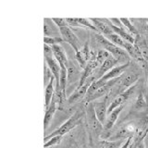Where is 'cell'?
Wrapping results in <instances>:
<instances>
[{
	"instance_id": "1",
	"label": "cell",
	"mask_w": 148,
	"mask_h": 148,
	"mask_svg": "<svg viewBox=\"0 0 148 148\" xmlns=\"http://www.w3.org/2000/svg\"><path fill=\"white\" fill-rule=\"evenodd\" d=\"M94 39L95 41V43L99 46H101L102 49H105L108 51L113 58H115L118 60L120 65L130 62L131 57L129 56L127 51L119 47V46L114 45L113 43H111V42L108 38H106L103 34H94Z\"/></svg>"
},
{
	"instance_id": "2",
	"label": "cell",
	"mask_w": 148,
	"mask_h": 148,
	"mask_svg": "<svg viewBox=\"0 0 148 148\" xmlns=\"http://www.w3.org/2000/svg\"><path fill=\"white\" fill-rule=\"evenodd\" d=\"M80 122V115L78 113L72 115L71 118H69L67 121H65L61 126L58 127L57 130H55L53 132H51L48 135H46L44 138V141L46 142L48 139L52 138L54 136H63L65 134L69 133V132L71 131L72 129L75 128L77 125Z\"/></svg>"
},
{
	"instance_id": "3",
	"label": "cell",
	"mask_w": 148,
	"mask_h": 148,
	"mask_svg": "<svg viewBox=\"0 0 148 148\" xmlns=\"http://www.w3.org/2000/svg\"><path fill=\"white\" fill-rule=\"evenodd\" d=\"M59 31H60V34H61L63 41L71 45V47L75 50V52H78V51L82 47L80 39L78 38V36L74 34L72 30L69 26H64V27L59 28Z\"/></svg>"
},
{
	"instance_id": "4",
	"label": "cell",
	"mask_w": 148,
	"mask_h": 148,
	"mask_svg": "<svg viewBox=\"0 0 148 148\" xmlns=\"http://www.w3.org/2000/svg\"><path fill=\"white\" fill-rule=\"evenodd\" d=\"M95 78L94 77H91L89 78L88 80L86 81V82L84 83L83 85L82 86H77L76 90L74 91L72 94L71 95V96L68 98V103L69 104H74L76 102L81 101L82 99H83L84 97H86L87 95V92L88 89H89L90 85L92 84V82H95Z\"/></svg>"
},
{
	"instance_id": "5",
	"label": "cell",
	"mask_w": 148,
	"mask_h": 148,
	"mask_svg": "<svg viewBox=\"0 0 148 148\" xmlns=\"http://www.w3.org/2000/svg\"><path fill=\"white\" fill-rule=\"evenodd\" d=\"M86 115H87V121L91 129L96 133H100L101 131L103 130L104 125L102 124L98 119L96 117L95 111L94 108V104L90 103L87 106V109H86Z\"/></svg>"
},
{
	"instance_id": "6",
	"label": "cell",
	"mask_w": 148,
	"mask_h": 148,
	"mask_svg": "<svg viewBox=\"0 0 148 148\" xmlns=\"http://www.w3.org/2000/svg\"><path fill=\"white\" fill-rule=\"evenodd\" d=\"M129 66H130V62L125 63V64H121V65H118V66H116L115 68H113L112 69H111V71H109L105 76H103L101 79H99V80H97V81L100 82L101 83L106 84L108 82L115 80V79H117V78L121 76Z\"/></svg>"
},
{
	"instance_id": "7",
	"label": "cell",
	"mask_w": 148,
	"mask_h": 148,
	"mask_svg": "<svg viewBox=\"0 0 148 148\" xmlns=\"http://www.w3.org/2000/svg\"><path fill=\"white\" fill-rule=\"evenodd\" d=\"M89 20L92 21V24L95 25V27L97 29V32L100 34L103 35H108L113 34V30L111 28V21L109 18H91Z\"/></svg>"
},
{
	"instance_id": "8",
	"label": "cell",
	"mask_w": 148,
	"mask_h": 148,
	"mask_svg": "<svg viewBox=\"0 0 148 148\" xmlns=\"http://www.w3.org/2000/svg\"><path fill=\"white\" fill-rule=\"evenodd\" d=\"M94 108L97 119L102 124L105 125L106 118H108V97L106 96L100 101H96L95 103H94Z\"/></svg>"
},
{
	"instance_id": "9",
	"label": "cell",
	"mask_w": 148,
	"mask_h": 148,
	"mask_svg": "<svg viewBox=\"0 0 148 148\" xmlns=\"http://www.w3.org/2000/svg\"><path fill=\"white\" fill-rule=\"evenodd\" d=\"M118 65H120L119 62L115 58H113L112 56H110V57L106 59V61L99 67V69L96 71V72L95 74V81L99 80V79H101L103 76H105L109 71H111L113 68L118 66Z\"/></svg>"
},
{
	"instance_id": "10",
	"label": "cell",
	"mask_w": 148,
	"mask_h": 148,
	"mask_svg": "<svg viewBox=\"0 0 148 148\" xmlns=\"http://www.w3.org/2000/svg\"><path fill=\"white\" fill-rule=\"evenodd\" d=\"M90 55H91V50L89 48L88 43H86L78 52H76L75 57L82 69H84L87 66V64L90 62Z\"/></svg>"
},
{
	"instance_id": "11",
	"label": "cell",
	"mask_w": 148,
	"mask_h": 148,
	"mask_svg": "<svg viewBox=\"0 0 148 148\" xmlns=\"http://www.w3.org/2000/svg\"><path fill=\"white\" fill-rule=\"evenodd\" d=\"M44 34L45 37H61L59 28L56 25L52 18H49L44 20Z\"/></svg>"
},
{
	"instance_id": "12",
	"label": "cell",
	"mask_w": 148,
	"mask_h": 148,
	"mask_svg": "<svg viewBox=\"0 0 148 148\" xmlns=\"http://www.w3.org/2000/svg\"><path fill=\"white\" fill-rule=\"evenodd\" d=\"M67 69H68V85L74 83L75 82H78V80L82 78V72L80 71V69H78L71 61H69L66 65Z\"/></svg>"
},
{
	"instance_id": "13",
	"label": "cell",
	"mask_w": 148,
	"mask_h": 148,
	"mask_svg": "<svg viewBox=\"0 0 148 148\" xmlns=\"http://www.w3.org/2000/svg\"><path fill=\"white\" fill-rule=\"evenodd\" d=\"M55 84H56V80L53 77L50 80V82H48V84L45 86V109L50 106V104L52 103V101L54 99L55 92H56Z\"/></svg>"
},
{
	"instance_id": "14",
	"label": "cell",
	"mask_w": 148,
	"mask_h": 148,
	"mask_svg": "<svg viewBox=\"0 0 148 148\" xmlns=\"http://www.w3.org/2000/svg\"><path fill=\"white\" fill-rule=\"evenodd\" d=\"M123 108H124V105L121 106H119V108H116L110 114L108 115L106 121V123L104 125V130H105V131H110V130L113 128L115 123L117 122V120L119 119V116L120 113H121Z\"/></svg>"
},
{
	"instance_id": "15",
	"label": "cell",
	"mask_w": 148,
	"mask_h": 148,
	"mask_svg": "<svg viewBox=\"0 0 148 148\" xmlns=\"http://www.w3.org/2000/svg\"><path fill=\"white\" fill-rule=\"evenodd\" d=\"M105 37H106V38H108L111 42V43H113L114 45H116L120 48L126 50L127 52L130 49H131V47L132 46V44L128 43L127 41H125L124 39H122L121 37H120L119 35H118L117 34H115V32H113V34H108V35H106Z\"/></svg>"
},
{
	"instance_id": "16",
	"label": "cell",
	"mask_w": 148,
	"mask_h": 148,
	"mask_svg": "<svg viewBox=\"0 0 148 148\" xmlns=\"http://www.w3.org/2000/svg\"><path fill=\"white\" fill-rule=\"evenodd\" d=\"M139 75L136 73H128L126 75L120 76V80L118 84H119L122 88H125V90L128 88L135 85V82L138 81Z\"/></svg>"
},
{
	"instance_id": "17",
	"label": "cell",
	"mask_w": 148,
	"mask_h": 148,
	"mask_svg": "<svg viewBox=\"0 0 148 148\" xmlns=\"http://www.w3.org/2000/svg\"><path fill=\"white\" fill-rule=\"evenodd\" d=\"M57 108H58V103L53 100L52 103L50 104V106L45 109V119H44V130H45V132L48 129L49 125H50L51 121H52V119H53L54 116L56 114Z\"/></svg>"
},
{
	"instance_id": "18",
	"label": "cell",
	"mask_w": 148,
	"mask_h": 148,
	"mask_svg": "<svg viewBox=\"0 0 148 148\" xmlns=\"http://www.w3.org/2000/svg\"><path fill=\"white\" fill-rule=\"evenodd\" d=\"M52 49H53L54 58L59 63V65H61V64L67 65L68 62H69V59L67 58L66 52H65V50H64V48L62 47V46L60 45H53Z\"/></svg>"
},
{
	"instance_id": "19",
	"label": "cell",
	"mask_w": 148,
	"mask_h": 148,
	"mask_svg": "<svg viewBox=\"0 0 148 148\" xmlns=\"http://www.w3.org/2000/svg\"><path fill=\"white\" fill-rule=\"evenodd\" d=\"M110 86L108 85V84H106V85H103V86H101L100 88H98L94 94H92L91 95L89 96H86L85 97V101H86V103H92V101H95L96 99H100L102 98V97H104L106 95V94H108V92L110 90Z\"/></svg>"
},
{
	"instance_id": "20",
	"label": "cell",
	"mask_w": 148,
	"mask_h": 148,
	"mask_svg": "<svg viewBox=\"0 0 148 148\" xmlns=\"http://www.w3.org/2000/svg\"><path fill=\"white\" fill-rule=\"evenodd\" d=\"M111 28H112L113 32L115 34H117L118 35H119L121 37L122 39H124L125 41H127L128 43L132 44V45H134L135 43V37H133V35L132 34H130V32L125 30V29H120V28H118L114 26L112 23H111Z\"/></svg>"
},
{
	"instance_id": "21",
	"label": "cell",
	"mask_w": 148,
	"mask_h": 148,
	"mask_svg": "<svg viewBox=\"0 0 148 148\" xmlns=\"http://www.w3.org/2000/svg\"><path fill=\"white\" fill-rule=\"evenodd\" d=\"M120 21H121L123 26L125 27V29H126L130 32V34H132V35L133 34L134 35H138L139 34L136 27L132 24V22L131 20H130V18H120Z\"/></svg>"
},
{
	"instance_id": "22",
	"label": "cell",
	"mask_w": 148,
	"mask_h": 148,
	"mask_svg": "<svg viewBox=\"0 0 148 148\" xmlns=\"http://www.w3.org/2000/svg\"><path fill=\"white\" fill-rule=\"evenodd\" d=\"M146 106H147V104H146V100L145 98V96H143V92H140L139 95L137 96L135 103H134L133 108L137 111H142L145 108H146Z\"/></svg>"
},
{
	"instance_id": "23",
	"label": "cell",
	"mask_w": 148,
	"mask_h": 148,
	"mask_svg": "<svg viewBox=\"0 0 148 148\" xmlns=\"http://www.w3.org/2000/svg\"><path fill=\"white\" fill-rule=\"evenodd\" d=\"M110 56L111 55L108 52V51L101 48V49H99L98 51H97V57H96L95 61L97 62V64H98L99 67H100L101 65L103 64L106 61V60L110 57Z\"/></svg>"
},
{
	"instance_id": "24",
	"label": "cell",
	"mask_w": 148,
	"mask_h": 148,
	"mask_svg": "<svg viewBox=\"0 0 148 148\" xmlns=\"http://www.w3.org/2000/svg\"><path fill=\"white\" fill-rule=\"evenodd\" d=\"M121 142L119 141H108V140H101L98 143V148H117Z\"/></svg>"
},
{
	"instance_id": "25",
	"label": "cell",
	"mask_w": 148,
	"mask_h": 148,
	"mask_svg": "<svg viewBox=\"0 0 148 148\" xmlns=\"http://www.w3.org/2000/svg\"><path fill=\"white\" fill-rule=\"evenodd\" d=\"M63 41L62 37H45L44 38V43L45 45H47L50 46H53V45H57L61 44Z\"/></svg>"
},
{
	"instance_id": "26",
	"label": "cell",
	"mask_w": 148,
	"mask_h": 148,
	"mask_svg": "<svg viewBox=\"0 0 148 148\" xmlns=\"http://www.w3.org/2000/svg\"><path fill=\"white\" fill-rule=\"evenodd\" d=\"M62 137L63 136H54L52 138L48 139L47 141L45 142V143H44V148H48V147H51V146L59 145L60 142H61V140H62Z\"/></svg>"
},
{
	"instance_id": "27",
	"label": "cell",
	"mask_w": 148,
	"mask_h": 148,
	"mask_svg": "<svg viewBox=\"0 0 148 148\" xmlns=\"http://www.w3.org/2000/svg\"><path fill=\"white\" fill-rule=\"evenodd\" d=\"M78 21H79V24H80L81 28H89L91 30H94L97 32V29L95 27V25L92 24V21L90 20H87V18H78Z\"/></svg>"
},
{
	"instance_id": "28",
	"label": "cell",
	"mask_w": 148,
	"mask_h": 148,
	"mask_svg": "<svg viewBox=\"0 0 148 148\" xmlns=\"http://www.w3.org/2000/svg\"><path fill=\"white\" fill-rule=\"evenodd\" d=\"M53 21L56 23L58 28H61L64 26H69L68 23H67V20L66 18H52Z\"/></svg>"
},
{
	"instance_id": "29",
	"label": "cell",
	"mask_w": 148,
	"mask_h": 148,
	"mask_svg": "<svg viewBox=\"0 0 148 148\" xmlns=\"http://www.w3.org/2000/svg\"><path fill=\"white\" fill-rule=\"evenodd\" d=\"M67 23L69 26L74 27V28H81L80 24H79L78 18H67Z\"/></svg>"
},
{
	"instance_id": "30",
	"label": "cell",
	"mask_w": 148,
	"mask_h": 148,
	"mask_svg": "<svg viewBox=\"0 0 148 148\" xmlns=\"http://www.w3.org/2000/svg\"><path fill=\"white\" fill-rule=\"evenodd\" d=\"M44 56H45V57H54L52 46L47 45H44Z\"/></svg>"
},
{
	"instance_id": "31",
	"label": "cell",
	"mask_w": 148,
	"mask_h": 148,
	"mask_svg": "<svg viewBox=\"0 0 148 148\" xmlns=\"http://www.w3.org/2000/svg\"><path fill=\"white\" fill-rule=\"evenodd\" d=\"M109 20H110L111 23H112V24H113L114 26L118 27V28H120V29H125V27L123 26L121 21H120V18H109ZM125 30H126V29H125Z\"/></svg>"
},
{
	"instance_id": "32",
	"label": "cell",
	"mask_w": 148,
	"mask_h": 148,
	"mask_svg": "<svg viewBox=\"0 0 148 148\" xmlns=\"http://www.w3.org/2000/svg\"><path fill=\"white\" fill-rule=\"evenodd\" d=\"M132 139H133V137L127 139L126 141L123 142V145L120 146V148H130V146H131L132 143Z\"/></svg>"
},
{
	"instance_id": "33",
	"label": "cell",
	"mask_w": 148,
	"mask_h": 148,
	"mask_svg": "<svg viewBox=\"0 0 148 148\" xmlns=\"http://www.w3.org/2000/svg\"><path fill=\"white\" fill-rule=\"evenodd\" d=\"M136 148H146V147H145V141L142 140V141L139 142V143H137V146H136Z\"/></svg>"
},
{
	"instance_id": "34",
	"label": "cell",
	"mask_w": 148,
	"mask_h": 148,
	"mask_svg": "<svg viewBox=\"0 0 148 148\" xmlns=\"http://www.w3.org/2000/svg\"><path fill=\"white\" fill-rule=\"evenodd\" d=\"M146 31L148 32V21L146 22Z\"/></svg>"
}]
</instances>
